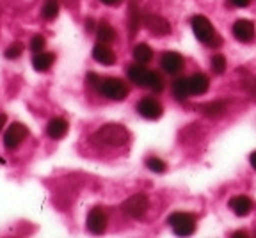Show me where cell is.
<instances>
[{
	"label": "cell",
	"instance_id": "obj_1",
	"mask_svg": "<svg viewBox=\"0 0 256 238\" xmlns=\"http://www.w3.org/2000/svg\"><path fill=\"white\" fill-rule=\"evenodd\" d=\"M92 140L104 148H121L130 140V134L123 124L107 123L94 132Z\"/></svg>",
	"mask_w": 256,
	"mask_h": 238
},
{
	"label": "cell",
	"instance_id": "obj_2",
	"mask_svg": "<svg viewBox=\"0 0 256 238\" xmlns=\"http://www.w3.org/2000/svg\"><path fill=\"white\" fill-rule=\"evenodd\" d=\"M190 25H192L194 36H196L198 41H201L203 44L212 46V48H217L222 44V38L216 32V28H214V25L210 24V20H208L206 16H203V14L192 16Z\"/></svg>",
	"mask_w": 256,
	"mask_h": 238
},
{
	"label": "cell",
	"instance_id": "obj_3",
	"mask_svg": "<svg viewBox=\"0 0 256 238\" xmlns=\"http://www.w3.org/2000/svg\"><path fill=\"white\" fill-rule=\"evenodd\" d=\"M98 91L108 100H114V102H123L128 96V86L118 76H105L98 84Z\"/></svg>",
	"mask_w": 256,
	"mask_h": 238
},
{
	"label": "cell",
	"instance_id": "obj_4",
	"mask_svg": "<svg viewBox=\"0 0 256 238\" xmlns=\"http://www.w3.org/2000/svg\"><path fill=\"white\" fill-rule=\"evenodd\" d=\"M168 224L178 236H190L196 231V217L187 212H174L168 217Z\"/></svg>",
	"mask_w": 256,
	"mask_h": 238
},
{
	"label": "cell",
	"instance_id": "obj_5",
	"mask_svg": "<svg viewBox=\"0 0 256 238\" xmlns=\"http://www.w3.org/2000/svg\"><path fill=\"white\" fill-rule=\"evenodd\" d=\"M148 208H150V199H148V196L142 194V192L130 196V198L121 204L123 215H126V217H130V218H140L148 212Z\"/></svg>",
	"mask_w": 256,
	"mask_h": 238
},
{
	"label": "cell",
	"instance_id": "obj_6",
	"mask_svg": "<svg viewBox=\"0 0 256 238\" xmlns=\"http://www.w3.org/2000/svg\"><path fill=\"white\" fill-rule=\"evenodd\" d=\"M142 27L148 28L153 36H168V34H171V24L166 20L164 16L153 14V12L142 14Z\"/></svg>",
	"mask_w": 256,
	"mask_h": 238
},
{
	"label": "cell",
	"instance_id": "obj_7",
	"mask_svg": "<svg viewBox=\"0 0 256 238\" xmlns=\"http://www.w3.org/2000/svg\"><path fill=\"white\" fill-rule=\"evenodd\" d=\"M28 135V128L22 123H12L4 134V146L8 150H16Z\"/></svg>",
	"mask_w": 256,
	"mask_h": 238
},
{
	"label": "cell",
	"instance_id": "obj_8",
	"mask_svg": "<svg viewBox=\"0 0 256 238\" xmlns=\"http://www.w3.org/2000/svg\"><path fill=\"white\" fill-rule=\"evenodd\" d=\"M137 112L139 116H142L144 119H150V121H155L160 116L164 114V107L160 105V102H156L155 98H142L137 102Z\"/></svg>",
	"mask_w": 256,
	"mask_h": 238
},
{
	"label": "cell",
	"instance_id": "obj_9",
	"mask_svg": "<svg viewBox=\"0 0 256 238\" xmlns=\"http://www.w3.org/2000/svg\"><path fill=\"white\" fill-rule=\"evenodd\" d=\"M185 60L178 52H164L160 57V68L169 75H178L184 70Z\"/></svg>",
	"mask_w": 256,
	"mask_h": 238
},
{
	"label": "cell",
	"instance_id": "obj_10",
	"mask_svg": "<svg viewBox=\"0 0 256 238\" xmlns=\"http://www.w3.org/2000/svg\"><path fill=\"white\" fill-rule=\"evenodd\" d=\"M126 75L136 86H139V88H148L150 78H152V70L144 68V64H139V62L130 64V66H126Z\"/></svg>",
	"mask_w": 256,
	"mask_h": 238
},
{
	"label": "cell",
	"instance_id": "obj_11",
	"mask_svg": "<svg viewBox=\"0 0 256 238\" xmlns=\"http://www.w3.org/2000/svg\"><path fill=\"white\" fill-rule=\"evenodd\" d=\"M108 218L107 214H105L102 208H92L88 215V230L91 231L92 234H102L105 230H107Z\"/></svg>",
	"mask_w": 256,
	"mask_h": 238
},
{
	"label": "cell",
	"instance_id": "obj_12",
	"mask_svg": "<svg viewBox=\"0 0 256 238\" xmlns=\"http://www.w3.org/2000/svg\"><path fill=\"white\" fill-rule=\"evenodd\" d=\"M232 30H233V36L238 41H242V43H249L254 38V24L251 20H244V18L236 20L233 24Z\"/></svg>",
	"mask_w": 256,
	"mask_h": 238
},
{
	"label": "cell",
	"instance_id": "obj_13",
	"mask_svg": "<svg viewBox=\"0 0 256 238\" xmlns=\"http://www.w3.org/2000/svg\"><path fill=\"white\" fill-rule=\"evenodd\" d=\"M92 59H94L96 62L104 64V66H112V64H116L118 57H116V54L108 48V44L98 43L92 48Z\"/></svg>",
	"mask_w": 256,
	"mask_h": 238
},
{
	"label": "cell",
	"instance_id": "obj_14",
	"mask_svg": "<svg viewBox=\"0 0 256 238\" xmlns=\"http://www.w3.org/2000/svg\"><path fill=\"white\" fill-rule=\"evenodd\" d=\"M126 27L128 32H130V36H136L139 28L142 27V14H140L139 8H137V2H130L128 6V12H126Z\"/></svg>",
	"mask_w": 256,
	"mask_h": 238
},
{
	"label": "cell",
	"instance_id": "obj_15",
	"mask_svg": "<svg viewBox=\"0 0 256 238\" xmlns=\"http://www.w3.org/2000/svg\"><path fill=\"white\" fill-rule=\"evenodd\" d=\"M230 208H232L236 217H246V215L251 214L252 201L248 196H235V198L230 199Z\"/></svg>",
	"mask_w": 256,
	"mask_h": 238
},
{
	"label": "cell",
	"instance_id": "obj_16",
	"mask_svg": "<svg viewBox=\"0 0 256 238\" xmlns=\"http://www.w3.org/2000/svg\"><path fill=\"white\" fill-rule=\"evenodd\" d=\"M210 88V80L204 73H194L192 76H188V89H190V94L201 96L208 91Z\"/></svg>",
	"mask_w": 256,
	"mask_h": 238
},
{
	"label": "cell",
	"instance_id": "obj_17",
	"mask_svg": "<svg viewBox=\"0 0 256 238\" xmlns=\"http://www.w3.org/2000/svg\"><path fill=\"white\" fill-rule=\"evenodd\" d=\"M68 130H70L68 121H66V119H62V118H54L52 121L46 124L48 137H50V139H56V140L62 139L64 135L68 134Z\"/></svg>",
	"mask_w": 256,
	"mask_h": 238
},
{
	"label": "cell",
	"instance_id": "obj_18",
	"mask_svg": "<svg viewBox=\"0 0 256 238\" xmlns=\"http://www.w3.org/2000/svg\"><path fill=\"white\" fill-rule=\"evenodd\" d=\"M54 62H56V56L52 52H44V50L36 54L34 59H32V66H34L36 72H48L54 66Z\"/></svg>",
	"mask_w": 256,
	"mask_h": 238
},
{
	"label": "cell",
	"instance_id": "obj_19",
	"mask_svg": "<svg viewBox=\"0 0 256 238\" xmlns=\"http://www.w3.org/2000/svg\"><path fill=\"white\" fill-rule=\"evenodd\" d=\"M96 40L98 43H114L118 40V32L107 24V22H100L98 27H96Z\"/></svg>",
	"mask_w": 256,
	"mask_h": 238
},
{
	"label": "cell",
	"instance_id": "obj_20",
	"mask_svg": "<svg viewBox=\"0 0 256 238\" xmlns=\"http://www.w3.org/2000/svg\"><path fill=\"white\" fill-rule=\"evenodd\" d=\"M200 112L206 118H219L226 112V104L220 102V100H216V102H208V104L201 105Z\"/></svg>",
	"mask_w": 256,
	"mask_h": 238
},
{
	"label": "cell",
	"instance_id": "obj_21",
	"mask_svg": "<svg viewBox=\"0 0 256 238\" xmlns=\"http://www.w3.org/2000/svg\"><path fill=\"white\" fill-rule=\"evenodd\" d=\"M134 59H136L139 64H144V66H146L148 62H152L153 60L152 46L146 44V43H139L136 48H134Z\"/></svg>",
	"mask_w": 256,
	"mask_h": 238
},
{
	"label": "cell",
	"instance_id": "obj_22",
	"mask_svg": "<svg viewBox=\"0 0 256 238\" xmlns=\"http://www.w3.org/2000/svg\"><path fill=\"white\" fill-rule=\"evenodd\" d=\"M172 92H174L176 100H180V102H184V100L188 98L190 89H188V78L187 76H178V78L172 82Z\"/></svg>",
	"mask_w": 256,
	"mask_h": 238
},
{
	"label": "cell",
	"instance_id": "obj_23",
	"mask_svg": "<svg viewBox=\"0 0 256 238\" xmlns=\"http://www.w3.org/2000/svg\"><path fill=\"white\" fill-rule=\"evenodd\" d=\"M59 11H60V4L57 0H46L44 6L41 8V16L48 22L56 20L57 16H59Z\"/></svg>",
	"mask_w": 256,
	"mask_h": 238
},
{
	"label": "cell",
	"instance_id": "obj_24",
	"mask_svg": "<svg viewBox=\"0 0 256 238\" xmlns=\"http://www.w3.org/2000/svg\"><path fill=\"white\" fill-rule=\"evenodd\" d=\"M146 167H148L152 172L162 174V172H166V169H168V164L162 158H158V156H148V158H146Z\"/></svg>",
	"mask_w": 256,
	"mask_h": 238
},
{
	"label": "cell",
	"instance_id": "obj_25",
	"mask_svg": "<svg viewBox=\"0 0 256 238\" xmlns=\"http://www.w3.org/2000/svg\"><path fill=\"white\" fill-rule=\"evenodd\" d=\"M210 66H212V72L216 73V75H222V73L226 72V59H224V56L216 54V56L210 59Z\"/></svg>",
	"mask_w": 256,
	"mask_h": 238
},
{
	"label": "cell",
	"instance_id": "obj_26",
	"mask_svg": "<svg viewBox=\"0 0 256 238\" xmlns=\"http://www.w3.org/2000/svg\"><path fill=\"white\" fill-rule=\"evenodd\" d=\"M166 88V84H164V78H162V75L156 72H152V78H150V86L148 89H152L153 92H162Z\"/></svg>",
	"mask_w": 256,
	"mask_h": 238
},
{
	"label": "cell",
	"instance_id": "obj_27",
	"mask_svg": "<svg viewBox=\"0 0 256 238\" xmlns=\"http://www.w3.org/2000/svg\"><path fill=\"white\" fill-rule=\"evenodd\" d=\"M22 54H24V44H22L20 41H16V43H12L11 46L6 50L4 56H6V59L12 60V59H18Z\"/></svg>",
	"mask_w": 256,
	"mask_h": 238
},
{
	"label": "cell",
	"instance_id": "obj_28",
	"mask_svg": "<svg viewBox=\"0 0 256 238\" xmlns=\"http://www.w3.org/2000/svg\"><path fill=\"white\" fill-rule=\"evenodd\" d=\"M44 46H46V40H44V36H41V34H38V36H34L30 40V50L34 54L43 52Z\"/></svg>",
	"mask_w": 256,
	"mask_h": 238
},
{
	"label": "cell",
	"instance_id": "obj_29",
	"mask_svg": "<svg viewBox=\"0 0 256 238\" xmlns=\"http://www.w3.org/2000/svg\"><path fill=\"white\" fill-rule=\"evenodd\" d=\"M230 4L235 6V8H248L251 4V0H230Z\"/></svg>",
	"mask_w": 256,
	"mask_h": 238
},
{
	"label": "cell",
	"instance_id": "obj_30",
	"mask_svg": "<svg viewBox=\"0 0 256 238\" xmlns=\"http://www.w3.org/2000/svg\"><path fill=\"white\" fill-rule=\"evenodd\" d=\"M100 2L105 6H110V8H116V6H120L121 2H124V0H100Z\"/></svg>",
	"mask_w": 256,
	"mask_h": 238
},
{
	"label": "cell",
	"instance_id": "obj_31",
	"mask_svg": "<svg viewBox=\"0 0 256 238\" xmlns=\"http://www.w3.org/2000/svg\"><path fill=\"white\" fill-rule=\"evenodd\" d=\"M249 162H251V167L256 171V151H252L251 156H249Z\"/></svg>",
	"mask_w": 256,
	"mask_h": 238
},
{
	"label": "cell",
	"instance_id": "obj_32",
	"mask_svg": "<svg viewBox=\"0 0 256 238\" xmlns=\"http://www.w3.org/2000/svg\"><path fill=\"white\" fill-rule=\"evenodd\" d=\"M6 121H8V116H6V114H2V112H0V130H2V128H4Z\"/></svg>",
	"mask_w": 256,
	"mask_h": 238
}]
</instances>
